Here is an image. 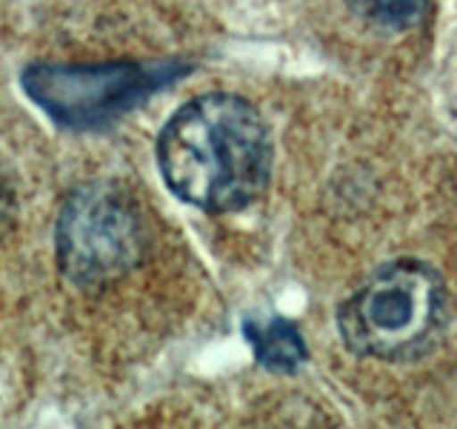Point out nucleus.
Wrapping results in <instances>:
<instances>
[{"instance_id": "obj_1", "label": "nucleus", "mask_w": 457, "mask_h": 429, "mask_svg": "<svg viewBox=\"0 0 457 429\" xmlns=\"http://www.w3.org/2000/svg\"><path fill=\"white\" fill-rule=\"evenodd\" d=\"M157 166L186 204L214 214L240 212L269 186V126L246 97L200 95L166 121L157 138Z\"/></svg>"}, {"instance_id": "obj_2", "label": "nucleus", "mask_w": 457, "mask_h": 429, "mask_svg": "<svg viewBox=\"0 0 457 429\" xmlns=\"http://www.w3.org/2000/svg\"><path fill=\"white\" fill-rule=\"evenodd\" d=\"M449 298L440 272L420 261L378 269L337 312L343 343L361 358L411 361L440 341Z\"/></svg>"}, {"instance_id": "obj_3", "label": "nucleus", "mask_w": 457, "mask_h": 429, "mask_svg": "<svg viewBox=\"0 0 457 429\" xmlns=\"http://www.w3.org/2000/svg\"><path fill=\"white\" fill-rule=\"evenodd\" d=\"M146 247V221L135 200L114 183H83L66 195L57 212V264L80 290L120 281L143 261Z\"/></svg>"}, {"instance_id": "obj_4", "label": "nucleus", "mask_w": 457, "mask_h": 429, "mask_svg": "<svg viewBox=\"0 0 457 429\" xmlns=\"http://www.w3.org/2000/svg\"><path fill=\"white\" fill-rule=\"evenodd\" d=\"M157 78L132 63L114 66H52L35 63L23 72V89L66 129H97L114 121L152 92Z\"/></svg>"}, {"instance_id": "obj_5", "label": "nucleus", "mask_w": 457, "mask_h": 429, "mask_svg": "<svg viewBox=\"0 0 457 429\" xmlns=\"http://www.w3.org/2000/svg\"><path fill=\"white\" fill-rule=\"evenodd\" d=\"M246 335L254 347L257 361L271 372H295L309 355L292 321L271 318L266 324H246Z\"/></svg>"}, {"instance_id": "obj_6", "label": "nucleus", "mask_w": 457, "mask_h": 429, "mask_svg": "<svg viewBox=\"0 0 457 429\" xmlns=\"http://www.w3.org/2000/svg\"><path fill=\"white\" fill-rule=\"evenodd\" d=\"M346 4L366 23L392 29V32L418 26L428 9V0H346Z\"/></svg>"}]
</instances>
